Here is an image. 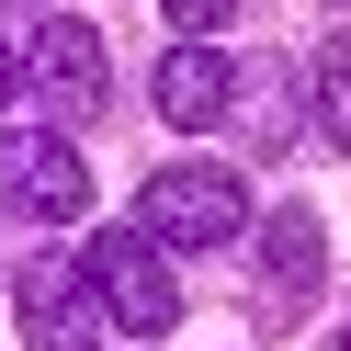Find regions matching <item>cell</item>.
I'll use <instances>...</instances> for the list:
<instances>
[{
	"label": "cell",
	"instance_id": "3",
	"mask_svg": "<svg viewBox=\"0 0 351 351\" xmlns=\"http://www.w3.org/2000/svg\"><path fill=\"white\" fill-rule=\"evenodd\" d=\"M147 227H159L170 250H215V238L250 227V193H238V170L182 159V170H159V182H147Z\"/></svg>",
	"mask_w": 351,
	"mask_h": 351
},
{
	"label": "cell",
	"instance_id": "1",
	"mask_svg": "<svg viewBox=\"0 0 351 351\" xmlns=\"http://www.w3.org/2000/svg\"><path fill=\"white\" fill-rule=\"evenodd\" d=\"M12 317H23V351H91L114 306H102L91 261H46L34 250L23 272H12Z\"/></svg>",
	"mask_w": 351,
	"mask_h": 351
},
{
	"label": "cell",
	"instance_id": "7",
	"mask_svg": "<svg viewBox=\"0 0 351 351\" xmlns=\"http://www.w3.org/2000/svg\"><path fill=\"white\" fill-rule=\"evenodd\" d=\"M159 114L182 125V136H193V125H227V114H238V69L204 46V34H182V46L159 57Z\"/></svg>",
	"mask_w": 351,
	"mask_h": 351
},
{
	"label": "cell",
	"instance_id": "6",
	"mask_svg": "<svg viewBox=\"0 0 351 351\" xmlns=\"http://www.w3.org/2000/svg\"><path fill=\"white\" fill-rule=\"evenodd\" d=\"M328 283V238L306 204H272V227H261V295H272V317H295L306 295Z\"/></svg>",
	"mask_w": 351,
	"mask_h": 351
},
{
	"label": "cell",
	"instance_id": "10",
	"mask_svg": "<svg viewBox=\"0 0 351 351\" xmlns=\"http://www.w3.org/2000/svg\"><path fill=\"white\" fill-rule=\"evenodd\" d=\"M159 12H170V34H215V23L238 12V0H159Z\"/></svg>",
	"mask_w": 351,
	"mask_h": 351
},
{
	"label": "cell",
	"instance_id": "4",
	"mask_svg": "<svg viewBox=\"0 0 351 351\" xmlns=\"http://www.w3.org/2000/svg\"><path fill=\"white\" fill-rule=\"evenodd\" d=\"M0 182L23 193V215H46V227L91 215V170H80V147L46 136V125H12V136H0Z\"/></svg>",
	"mask_w": 351,
	"mask_h": 351
},
{
	"label": "cell",
	"instance_id": "8",
	"mask_svg": "<svg viewBox=\"0 0 351 351\" xmlns=\"http://www.w3.org/2000/svg\"><path fill=\"white\" fill-rule=\"evenodd\" d=\"M238 102H250V136H261V147H283V136H295V69H283V57L238 69Z\"/></svg>",
	"mask_w": 351,
	"mask_h": 351
},
{
	"label": "cell",
	"instance_id": "11",
	"mask_svg": "<svg viewBox=\"0 0 351 351\" xmlns=\"http://www.w3.org/2000/svg\"><path fill=\"white\" fill-rule=\"evenodd\" d=\"M328 351H351V328H340V340H328Z\"/></svg>",
	"mask_w": 351,
	"mask_h": 351
},
{
	"label": "cell",
	"instance_id": "5",
	"mask_svg": "<svg viewBox=\"0 0 351 351\" xmlns=\"http://www.w3.org/2000/svg\"><path fill=\"white\" fill-rule=\"evenodd\" d=\"M23 102H46V114H91L102 102V34L91 23H34L23 34Z\"/></svg>",
	"mask_w": 351,
	"mask_h": 351
},
{
	"label": "cell",
	"instance_id": "2",
	"mask_svg": "<svg viewBox=\"0 0 351 351\" xmlns=\"http://www.w3.org/2000/svg\"><path fill=\"white\" fill-rule=\"evenodd\" d=\"M91 283H102V306H114V328H136V340H159V328L182 317V283H170V261H159V227H102L91 238Z\"/></svg>",
	"mask_w": 351,
	"mask_h": 351
},
{
	"label": "cell",
	"instance_id": "9",
	"mask_svg": "<svg viewBox=\"0 0 351 351\" xmlns=\"http://www.w3.org/2000/svg\"><path fill=\"white\" fill-rule=\"evenodd\" d=\"M317 125L351 147V34H328V57H317Z\"/></svg>",
	"mask_w": 351,
	"mask_h": 351
}]
</instances>
